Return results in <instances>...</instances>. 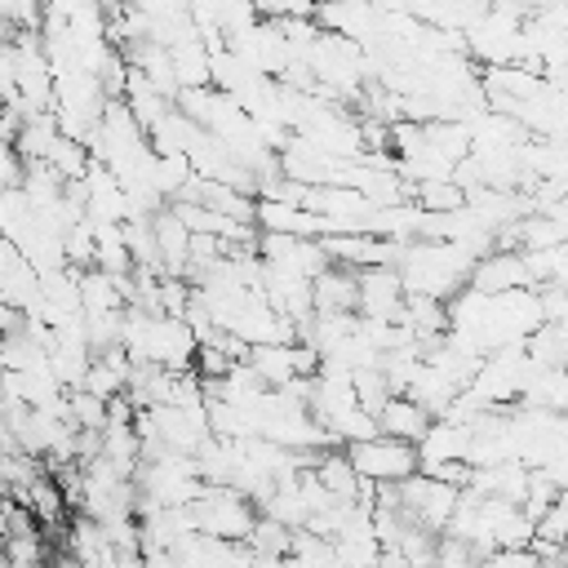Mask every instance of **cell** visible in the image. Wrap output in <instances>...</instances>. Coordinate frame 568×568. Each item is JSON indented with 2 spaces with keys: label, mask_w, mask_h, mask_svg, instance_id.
<instances>
[{
  "label": "cell",
  "mask_w": 568,
  "mask_h": 568,
  "mask_svg": "<svg viewBox=\"0 0 568 568\" xmlns=\"http://www.w3.org/2000/svg\"><path fill=\"white\" fill-rule=\"evenodd\" d=\"M470 284L479 293H506V288H519L528 284V271H524V257L519 253H484L470 271Z\"/></svg>",
  "instance_id": "obj_3"
},
{
  "label": "cell",
  "mask_w": 568,
  "mask_h": 568,
  "mask_svg": "<svg viewBox=\"0 0 568 568\" xmlns=\"http://www.w3.org/2000/svg\"><path fill=\"white\" fill-rule=\"evenodd\" d=\"M373 422H377L382 435H395V439H408V444L430 435V413L413 395H386V404L373 413Z\"/></svg>",
  "instance_id": "obj_2"
},
{
  "label": "cell",
  "mask_w": 568,
  "mask_h": 568,
  "mask_svg": "<svg viewBox=\"0 0 568 568\" xmlns=\"http://www.w3.org/2000/svg\"><path fill=\"white\" fill-rule=\"evenodd\" d=\"M417 444H408V439H395V435H368V439H355L351 448H346V462H351V470L359 475V479H368V484H399V479H408L413 470H417Z\"/></svg>",
  "instance_id": "obj_1"
},
{
  "label": "cell",
  "mask_w": 568,
  "mask_h": 568,
  "mask_svg": "<svg viewBox=\"0 0 568 568\" xmlns=\"http://www.w3.org/2000/svg\"><path fill=\"white\" fill-rule=\"evenodd\" d=\"M413 195L426 204V213H453V209H462V186H453L444 178H426L422 186H413Z\"/></svg>",
  "instance_id": "obj_4"
}]
</instances>
